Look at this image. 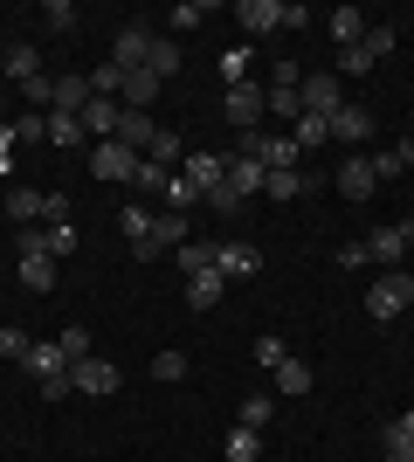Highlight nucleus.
Returning <instances> with one entry per match:
<instances>
[{
  "mask_svg": "<svg viewBox=\"0 0 414 462\" xmlns=\"http://www.w3.org/2000/svg\"><path fill=\"white\" fill-rule=\"evenodd\" d=\"M118 235H124V242H132V255H138V249H145V235H152V214H145V208H138V200H132V208L118 214Z\"/></svg>",
  "mask_w": 414,
  "mask_h": 462,
  "instance_id": "nucleus-32",
  "label": "nucleus"
},
{
  "mask_svg": "<svg viewBox=\"0 0 414 462\" xmlns=\"http://www.w3.org/2000/svg\"><path fill=\"white\" fill-rule=\"evenodd\" d=\"M69 386H77V393H90V401H111V393L124 386V373L111 366V359H97V352H90V359H77V366H69Z\"/></svg>",
  "mask_w": 414,
  "mask_h": 462,
  "instance_id": "nucleus-4",
  "label": "nucleus"
},
{
  "mask_svg": "<svg viewBox=\"0 0 414 462\" xmlns=\"http://www.w3.org/2000/svg\"><path fill=\"white\" fill-rule=\"evenodd\" d=\"M173 263H179V276L215 270V242H179V249H173Z\"/></svg>",
  "mask_w": 414,
  "mask_h": 462,
  "instance_id": "nucleus-30",
  "label": "nucleus"
},
{
  "mask_svg": "<svg viewBox=\"0 0 414 462\" xmlns=\"http://www.w3.org/2000/svg\"><path fill=\"white\" fill-rule=\"evenodd\" d=\"M152 97H159V77H152V69H132L124 90H118V104H124V111H152Z\"/></svg>",
  "mask_w": 414,
  "mask_h": 462,
  "instance_id": "nucleus-23",
  "label": "nucleus"
},
{
  "mask_svg": "<svg viewBox=\"0 0 414 462\" xmlns=\"http://www.w3.org/2000/svg\"><path fill=\"white\" fill-rule=\"evenodd\" d=\"M83 138H90V145H97V138H118V117H124V104L118 97H90V104H83Z\"/></svg>",
  "mask_w": 414,
  "mask_h": 462,
  "instance_id": "nucleus-10",
  "label": "nucleus"
},
{
  "mask_svg": "<svg viewBox=\"0 0 414 462\" xmlns=\"http://www.w3.org/2000/svg\"><path fill=\"white\" fill-rule=\"evenodd\" d=\"M359 49H366V56L373 62H387L400 49V35H394V21H366V42H359Z\"/></svg>",
  "mask_w": 414,
  "mask_h": 462,
  "instance_id": "nucleus-29",
  "label": "nucleus"
},
{
  "mask_svg": "<svg viewBox=\"0 0 414 462\" xmlns=\"http://www.w3.org/2000/svg\"><path fill=\"white\" fill-rule=\"evenodd\" d=\"M394 428H408V435H414V407H408V414H394Z\"/></svg>",
  "mask_w": 414,
  "mask_h": 462,
  "instance_id": "nucleus-53",
  "label": "nucleus"
},
{
  "mask_svg": "<svg viewBox=\"0 0 414 462\" xmlns=\"http://www.w3.org/2000/svg\"><path fill=\"white\" fill-rule=\"evenodd\" d=\"M408 304H414V276L408 270H380L373 290H366V318H373V325H394Z\"/></svg>",
  "mask_w": 414,
  "mask_h": 462,
  "instance_id": "nucleus-1",
  "label": "nucleus"
},
{
  "mask_svg": "<svg viewBox=\"0 0 414 462\" xmlns=\"http://www.w3.org/2000/svg\"><path fill=\"white\" fill-rule=\"evenodd\" d=\"M270 421H276V393H249V401L235 407V428H256V435H262Z\"/></svg>",
  "mask_w": 414,
  "mask_h": 462,
  "instance_id": "nucleus-26",
  "label": "nucleus"
},
{
  "mask_svg": "<svg viewBox=\"0 0 414 462\" xmlns=\"http://www.w3.org/2000/svg\"><path fill=\"white\" fill-rule=\"evenodd\" d=\"M145 69H152L159 83L179 77V42H173V35H152V56H145Z\"/></svg>",
  "mask_w": 414,
  "mask_h": 462,
  "instance_id": "nucleus-28",
  "label": "nucleus"
},
{
  "mask_svg": "<svg viewBox=\"0 0 414 462\" xmlns=\"http://www.w3.org/2000/svg\"><path fill=\"white\" fill-rule=\"evenodd\" d=\"M270 117H290L297 125V117H304V97H297L290 83H270Z\"/></svg>",
  "mask_w": 414,
  "mask_h": 462,
  "instance_id": "nucleus-36",
  "label": "nucleus"
},
{
  "mask_svg": "<svg viewBox=\"0 0 414 462\" xmlns=\"http://www.w3.org/2000/svg\"><path fill=\"white\" fill-rule=\"evenodd\" d=\"M262 456V435L256 428H235V435H228V462H256Z\"/></svg>",
  "mask_w": 414,
  "mask_h": 462,
  "instance_id": "nucleus-42",
  "label": "nucleus"
},
{
  "mask_svg": "<svg viewBox=\"0 0 414 462\" xmlns=\"http://www.w3.org/2000/svg\"><path fill=\"white\" fill-rule=\"evenodd\" d=\"M41 28H49V35H69V28H77V7H69V0H49V7H41Z\"/></svg>",
  "mask_w": 414,
  "mask_h": 462,
  "instance_id": "nucleus-43",
  "label": "nucleus"
},
{
  "mask_svg": "<svg viewBox=\"0 0 414 462\" xmlns=\"http://www.w3.org/2000/svg\"><path fill=\"white\" fill-rule=\"evenodd\" d=\"M152 380L179 386V380H187V352H152Z\"/></svg>",
  "mask_w": 414,
  "mask_h": 462,
  "instance_id": "nucleus-39",
  "label": "nucleus"
},
{
  "mask_svg": "<svg viewBox=\"0 0 414 462\" xmlns=\"http://www.w3.org/2000/svg\"><path fill=\"white\" fill-rule=\"evenodd\" d=\"M21 290H28V297H49V290H56V255L21 249Z\"/></svg>",
  "mask_w": 414,
  "mask_h": 462,
  "instance_id": "nucleus-16",
  "label": "nucleus"
},
{
  "mask_svg": "<svg viewBox=\"0 0 414 462\" xmlns=\"http://www.w3.org/2000/svg\"><path fill=\"white\" fill-rule=\"evenodd\" d=\"M400 235H408V242H414V214H408V221H400Z\"/></svg>",
  "mask_w": 414,
  "mask_h": 462,
  "instance_id": "nucleus-54",
  "label": "nucleus"
},
{
  "mask_svg": "<svg viewBox=\"0 0 414 462\" xmlns=\"http://www.w3.org/2000/svg\"><path fill=\"white\" fill-rule=\"evenodd\" d=\"M200 21H207V7H200V0H179L173 14H166V35H187V28H200Z\"/></svg>",
  "mask_w": 414,
  "mask_h": 462,
  "instance_id": "nucleus-38",
  "label": "nucleus"
},
{
  "mask_svg": "<svg viewBox=\"0 0 414 462\" xmlns=\"http://www.w3.org/2000/svg\"><path fill=\"white\" fill-rule=\"evenodd\" d=\"M290 138H297V152H317V145H325V138H332V117H317V111H304L290 125Z\"/></svg>",
  "mask_w": 414,
  "mask_h": 462,
  "instance_id": "nucleus-27",
  "label": "nucleus"
},
{
  "mask_svg": "<svg viewBox=\"0 0 414 462\" xmlns=\"http://www.w3.org/2000/svg\"><path fill=\"white\" fill-rule=\"evenodd\" d=\"M338 193H345V200H373V193H380V180H373V152H353L345 166H338Z\"/></svg>",
  "mask_w": 414,
  "mask_h": 462,
  "instance_id": "nucleus-12",
  "label": "nucleus"
},
{
  "mask_svg": "<svg viewBox=\"0 0 414 462\" xmlns=\"http://www.w3.org/2000/svg\"><path fill=\"white\" fill-rule=\"evenodd\" d=\"M41 221L62 228V221H69V193H41Z\"/></svg>",
  "mask_w": 414,
  "mask_h": 462,
  "instance_id": "nucleus-51",
  "label": "nucleus"
},
{
  "mask_svg": "<svg viewBox=\"0 0 414 462\" xmlns=\"http://www.w3.org/2000/svg\"><path fill=\"white\" fill-rule=\"evenodd\" d=\"M338 270H366V242H345V249H338Z\"/></svg>",
  "mask_w": 414,
  "mask_h": 462,
  "instance_id": "nucleus-52",
  "label": "nucleus"
},
{
  "mask_svg": "<svg viewBox=\"0 0 414 462\" xmlns=\"http://www.w3.org/2000/svg\"><path fill=\"white\" fill-rule=\"evenodd\" d=\"M332 138L338 145H366V138H373V111H366V104H345V111L332 117Z\"/></svg>",
  "mask_w": 414,
  "mask_h": 462,
  "instance_id": "nucleus-18",
  "label": "nucleus"
},
{
  "mask_svg": "<svg viewBox=\"0 0 414 462\" xmlns=\"http://www.w3.org/2000/svg\"><path fill=\"white\" fill-rule=\"evenodd\" d=\"M207 208H215V214H242V193L221 180V187H207Z\"/></svg>",
  "mask_w": 414,
  "mask_h": 462,
  "instance_id": "nucleus-50",
  "label": "nucleus"
},
{
  "mask_svg": "<svg viewBox=\"0 0 414 462\" xmlns=\"http://www.w3.org/2000/svg\"><path fill=\"white\" fill-rule=\"evenodd\" d=\"M179 242H187V214H173V208H159V214H152V235H145V249H138V263H152V255L179 249Z\"/></svg>",
  "mask_w": 414,
  "mask_h": 462,
  "instance_id": "nucleus-9",
  "label": "nucleus"
},
{
  "mask_svg": "<svg viewBox=\"0 0 414 462\" xmlns=\"http://www.w3.org/2000/svg\"><path fill=\"white\" fill-rule=\"evenodd\" d=\"M41 132H49L56 152H77V145H83V117L77 111H49V117H41Z\"/></svg>",
  "mask_w": 414,
  "mask_h": 462,
  "instance_id": "nucleus-19",
  "label": "nucleus"
},
{
  "mask_svg": "<svg viewBox=\"0 0 414 462\" xmlns=\"http://www.w3.org/2000/svg\"><path fill=\"white\" fill-rule=\"evenodd\" d=\"M262 180H270V166H262V159H228V187L242 193V200H249V193H262Z\"/></svg>",
  "mask_w": 414,
  "mask_h": 462,
  "instance_id": "nucleus-24",
  "label": "nucleus"
},
{
  "mask_svg": "<svg viewBox=\"0 0 414 462\" xmlns=\"http://www.w3.org/2000/svg\"><path fill=\"white\" fill-rule=\"evenodd\" d=\"M408 166H414V138H394L387 152H373V180H380V187H387V180H400Z\"/></svg>",
  "mask_w": 414,
  "mask_h": 462,
  "instance_id": "nucleus-22",
  "label": "nucleus"
},
{
  "mask_svg": "<svg viewBox=\"0 0 414 462\" xmlns=\"http://www.w3.org/2000/svg\"><path fill=\"white\" fill-rule=\"evenodd\" d=\"M408 249H414V242L400 235V221H394V228H373V235H366V263H380V270H400V255H408Z\"/></svg>",
  "mask_w": 414,
  "mask_h": 462,
  "instance_id": "nucleus-14",
  "label": "nucleus"
},
{
  "mask_svg": "<svg viewBox=\"0 0 414 462\" xmlns=\"http://www.w3.org/2000/svg\"><path fill=\"white\" fill-rule=\"evenodd\" d=\"M21 373H28L35 386H49V380H69V352H62L56 338H35V346H28V359H21Z\"/></svg>",
  "mask_w": 414,
  "mask_h": 462,
  "instance_id": "nucleus-6",
  "label": "nucleus"
},
{
  "mask_svg": "<svg viewBox=\"0 0 414 462\" xmlns=\"http://www.w3.org/2000/svg\"><path fill=\"white\" fill-rule=\"evenodd\" d=\"M132 187H152V193H166V187H173V166H152V159H138Z\"/></svg>",
  "mask_w": 414,
  "mask_h": 462,
  "instance_id": "nucleus-44",
  "label": "nucleus"
},
{
  "mask_svg": "<svg viewBox=\"0 0 414 462\" xmlns=\"http://www.w3.org/2000/svg\"><path fill=\"white\" fill-rule=\"evenodd\" d=\"M0 117H7V90H0Z\"/></svg>",
  "mask_w": 414,
  "mask_h": 462,
  "instance_id": "nucleus-55",
  "label": "nucleus"
},
{
  "mask_svg": "<svg viewBox=\"0 0 414 462\" xmlns=\"http://www.w3.org/2000/svg\"><path fill=\"white\" fill-rule=\"evenodd\" d=\"M235 21H242V35H276L283 28V0H235Z\"/></svg>",
  "mask_w": 414,
  "mask_h": 462,
  "instance_id": "nucleus-11",
  "label": "nucleus"
},
{
  "mask_svg": "<svg viewBox=\"0 0 414 462\" xmlns=\"http://www.w3.org/2000/svg\"><path fill=\"white\" fill-rule=\"evenodd\" d=\"M118 138H124V145H132L138 159H145V152H152V138H159L152 111H124V117H118Z\"/></svg>",
  "mask_w": 414,
  "mask_h": 462,
  "instance_id": "nucleus-21",
  "label": "nucleus"
},
{
  "mask_svg": "<svg viewBox=\"0 0 414 462\" xmlns=\"http://www.w3.org/2000/svg\"><path fill=\"white\" fill-rule=\"evenodd\" d=\"M179 297H187V310H200V318H207V310L228 297V276H221V270H200V276H187V290H179Z\"/></svg>",
  "mask_w": 414,
  "mask_h": 462,
  "instance_id": "nucleus-15",
  "label": "nucleus"
},
{
  "mask_svg": "<svg viewBox=\"0 0 414 462\" xmlns=\"http://www.w3.org/2000/svg\"><path fill=\"white\" fill-rule=\"evenodd\" d=\"M69 249H77V228H69V221L41 235V255H56V263H62V255H69Z\"/></svg>",
  "mask_w": 414,
  "mask_h": 462,
  "instance_id": "nucleus-46",
  "label": "nucleus"
},
{
  "mask_svg": "<svg viewBox=\"0 0 414 462\" xmlns=\"http://www.w3.org/2000/svg\"><path fill=\"white\" fill-rule=\"evenodd\" d=\"M325 35H332L338 49H353V42H366V14H359V7H332V14H325Z\"/></svg>",
  "mask_w": 414,
  "mask_h": 462,
  "instance_id": "nucleus-20",
  "label": "nucleus"
},
{
  "mask_svg": "<svg viewBox=\"0 0 414 462\" xmlns=\"http://www.w3.org/2000/svg\"><path fill=\"white\" fill-rule=\"evenodd\" d=\"M90 104V77H56V104L49 111H83Z\"/></svg>",
  "mask_w": 414,
  "mask_h": 462,
  "instance_id": "nucleus-31",
  "label": "nucleus"
},
{
  "mask_svg": "<svg viewBox=\"0 0 414 462\" xmlns=\"http://www.w3.org/2000/svg\"><path fill=\"white\" fill-rule=\"evenodd\" d=\"M221 77H228V90H235V83H256V77H249V56H242V49H228V56H221Z\"/></svg>",
  "mask_w": 414,
  "mask_h": 462,
  "instance_id": "nucleus-49",
  "label": "nucleus"
},
{
  "mask_svg": "<svg viewBox=\"0 0 414 462\" xmlns=\"http://www.w3.org/2000/svg\"><path fill=\"white\" fill-rule=\"evenodd\" d=\"M200 200H207V193H200L194 180H179V173H173V187H166V208H173V214H187V208H200Z\"/></svg>",
  "mask_w": 414,
  "mask_h": 462,
  "instance_id": "nucleus-40",
  "label": "nucleus"
},
{
  "mask_svg": "<svg viewBox=\"0 0 414 462\" xmlns=\"http://www.w3.org/2000/svg\"><path fill=\"white\" fill-rule=\"evenodd\" d=\"M215 270L235 283V276H256L262 270V249L256 242H215Z\"/></svg>",
  "mask_w": 414,
  "mask_h": 462,
  "instance_id": "nucleus-13",
  "label": "nucleus"
},
{
  "mask_svg": "<svg viewBox=\"0 0 414 462\" xmlns=\"http://www.w3.org/2000/svg\"><path fill=\"white\" fill-rule=\"evenodd\" d=\"M90 173H97V180H111V187H132L138 152L124 145V138H97V145H90Z\"/></svg>",
  "mask_w": 414,
  "mask_h": 462,
  "instance_id": "nucleus-3",
  "label": "nucleus"
},
{
  "mask_svg": "<svg viewBox=\"0 0 414 462\" xmlns=\"http://www.w3.org/2000/svg\"><path fill=\"white\" fill-rule=\"evenodd\" d=\"M249 359H256L262 373H276V366H283V359H290V346H283L276 331H262V338H256V352H249Z\"/></svg>",
  "mask_w": 414,
  "mask_h": 462,
  "instance_id": "nucleus-35",
  "label": "nucleus"
},
{
  "mask_svg": "<svg viewBox=\"0 0 414 462\" xmlns=\"http://www.w3.org/2000/svg\"><path fill=\"white\" fill-rule=\"evenodd\" d=\"M28 346H35V338L21 325H0V352H7V359H28Z\"/></svg>",
  "mask_w": 414,
  "mask_h": 462,
  "instance_id": "nucleus-48",
  "label": "nucleus"
},
{
  "mask_svg": "<svg viewBox=\"0 0 414 462\" xmlns=\"http://www.w3.org/2000/svg\"><path fill=\"white\" fill-rule=\"evenodd\" d=\"M297 97H304V111H317V117H338L345 111V83L332 77V69H304V83H297Z\"/></svg>",
  "mask_w": 414,
  "mask_h": 462,
  "instance_id": "nucleus-5",
  "label": "nucleus"
},
{
  "mask_svg": "<svg viewBox=\"0 0 414 462\" xmlns=\"http://www.w3.org/2000/svg\"><path fill=\"white\" fill-rule=\"evenodd\" d=\"M124 90V69L118 62H97V69H90V97H118Z\"/></svg>",
  "mask_w": 414,
  "mask_h": 462,
  "instance_id": "nucleus-41",
  "label": "nucleus"
},
{
  "mask_svg": "<svg viewBox=\"0 0 414 462\" xmlns=\"http://www.w3.org/2000/svg\"><path fill=\"white\" fill-rule=\"evenodd\" d=\"M270 380H276V393H283V401H297V393H311V366H304L297 352H290V359H283V366L270 373Z\"/></svg>",
  "mask_w": 414,
  "mask_h": 462,
  "instance_id": "nucleus-25",
  "label": "nucleus"
},
{
  "mask_svg": "<svg viewBox=\"0 0 414 462\" xmlns=\"http://www.w3.org/2000/svg\"><path fill=\"white\" fill-rule=\"evenodd\" d=\"M56 346L69 352V366H77V359H90V331H83V325H69V331L56 338Z\"/></svg>",
  "mask_w": 414,
  "mask_h": 462,
  "instance_id": "nucleus-47",
  "label": "nucleus"
},
{
  "mask_svg": "<svg viewBox=\"0 0 414 462\" xmlns=\"http://www.w3.org/2000/svg\"><path fill=\"white\" fill-rule=\"evenodd\" d=\"M0 77L14 83V90H28L35 77H49V69H41V49H35V42H7V56H0Z\"/></svg>",
  "mask_w": 414,
  "mask_h": 462,
  "instance_id": "nucleus-8",
  "label": "nucleus"
},
{
  "mask_svg": "<svg viewBox=\"0 0 414 462\" xmlns=\"http://www.w3.org/2000/svg\"><path fill=\"white\" fill-rule=\"evenodd\" d=\"M332 77H338V83H345V77H373V56H366V49H359V42H353V49H338Z\"/></svg>",
  "mask_w": 414,
  "mask_h": 462,
  "instance_id": "nucleus-34",
  "label": "nucleus"
},
{
  "mask_svg": "<svg viewBox=\"0 0 414 462\" xmlns=\"http://www.w3.org/2000/svg\"><path fill=\"white\" fill-rule=\"evenodd\" d=\"M179 180H194V187L207 193V187L228 180V159H221V152H187V159H179Z\"/></svg>",
  "mask_w": 414,
  "mask_h": 462,
  "instance_id": "nucleus-17",
  "label": "nucleus"
},
{
  "mask_svg": "<svg viewBox=\"0 0 414 462\" xmlns=\"http://www.w3.org/2000/svg\"><path fill=\"white\" fill-rule=\"evenodd\" d=\"M145 56H152V28H145V21H124L118 42H111V62L132 77V69H145Z\"/></svg>",
  "mask_w": 414,
  "mask_h": 462,
  "instance_id": "nucleus-7",
  "label": "nucleus"
},
{
  "mask_svg": "<svg viewBox=\"0 0 414 462\" xmlns=\"http://www.w3.org/2000/svg\"><path fill=\"white\" fill-rule=\"evenodd\" d=\"M380 448H387V462H414V435H408V428H394V421L380 428Z\"/></svg>",
  "mask_w": 414,
  "mask_h": 462,
  "instance_id": "nucleus-37",
  "label": "nucleus"
},
{
  "mask_svg": "<svg viewBox=\"0 0 414 462\" xmlns=\"http://www.w3.org/2000/svg\"><path fill=\"white\" fill-rule=\"evenodd\" d=\"M221 117H228L235 132H256L262 117H270V90H262V83H235V90L221 97Z\"/></svg>",
  "mask_w": 414,
  "mask_h": 462,
  "instance_id": "nucleus-2",
  "label": "nucleus"
},
{
  "mask_svg": "<svg viewBox=\"0 0 414 462\" xmlns=\"http://www.w3.org/2000/svg\"><path fill=\"white\" fill-rule=\"evenodd\" d=\"M7 214H14V221H35V214H41V193L35 187H14V193H7Z\"/></svg>",
  "mask_w": 414,
  "mask_h": 462,
  "instance_id": "nucleus-45",
  "label": "nucleus"
},
{
  "mask_svg": "<svg viewBox=\"0 0 414 462\" xmlns=\"http://www.w3.org/2000/svg\"><path fill=\"white\" fill-rule=\"evenodd\" d=\"M262 193H270V200H297V193H311V180H304V166H290V173L262 180Z\"/></svg>",
  "mask_w": 414,
  "mask_h": 462,
  "instance_id": "nucleus-33",
  "label": "nucleus"
}]
</instances>
